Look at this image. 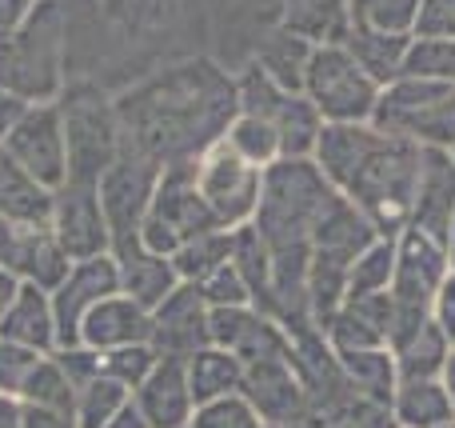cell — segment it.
I'll use <instances>...</instances> for the list:
<instances>
[{
    "instance_id": "cell-1",
    "label": "cell",
    "mask_w": 455,
    "mask_h": 428,
    "mask_svg": "<svg viewBox=\"0 0 455 428\" xmlns=\"http://www.w3.org/2000/svg\"><path fill=\"white\" fill-rule=\"evenodd\" d=\"M235 117V77H228L208 56L180 61L116 96L124 152H136L160 168L196 165L212 144L224 141Z\"/></svg>"
},
{
    "instance_id": "cell-2",
    "label": "cell",
    "mask_w": 455,
    "mask_h": 428,
    "mask_svg": "<svg viewBox=\"0 0 455 428\" xmlns=\"http://www.w3.org/2000/svg\"><path fill=\"white\" fill-rule=\"evenodd\" d=\"M336 200L339 192L315 168V160H275L264 173V192L251 229L259 232L272 256V309L288 333L312 325V309H307L312 237Z\"/></svg>"
},
{
    "instance_id": "cell-3",
    "label": "cell",
    "mask_w": 455,
    "mask_h": 428,
    "mask_svg": "<svg viewBox=\"0 0 455 428\" xmlns=\"http://www.w3.org/2000/svg\"><path fill=\"white\" fill-rule=\"evenodd\" d=\"M315 168L328 184L371 221L379 237H400L411 221L424 149L376 125H323Z\"/></svg>"
},
{
    "instance_id": "cell-4",
    "label": "cell",
    "mask_w": 455,
    "mask_h": 428,
    "mask_svg": "<svg viewBox=\"0 0 455 428\" xmlns=\"http://www.w3.org/2000/svg\"><path fill=\"white\" fill-rule=\"evenodd\" d=\"M68 85V8L36 0L32 16L0 40V88L24 104H56Z\"/></svg>"
},
{
    "instance_id": "cell-5",
    "label": "cell",
    "mask_w": 455,
    "mask_h": 428,
    "mask_svg": "<svg viewBox=\"0 0 455 428\" xmlns=\"http://www.w3.org/2000/svg\"><path fill=\"white\" fill-rule=\"evenodd\" d=\"M451 272V248L424 237L416 229H403L395 237V277H392V349H400L408 336H416L427 320H435V301Z\"/></svg>"
},
{
    "instance_id": "cell-6",
    "label": "cell",
    "mask_w": 455,
    "mask_h": 428,
    "mask_svg": "<svg viewBox=\"0 0 455 428\" xmlns=\"http://www.w3.org/2000/svg\"><path fill=\"white\" fill-rule=\"evenodd\" d=\"M56 109H60L64 144H68V181L96 184L124 152L116 101H108L96 85L76 80V85H64Z\"/></svg>"
},
{
    "instance_id": "cell-7",
    "label": "cell",
    "mask_w": 455,
    "mask_h": 428,
    "mask_svg": "<svg viewBox=\"0 0 455 428\" xmlns=\"http://www.w3.org/2000/svg\"><path fill=\"white\" fill-rule=\"evenodd\" d=\"M371 125L419 149H455V85L427 77H400L379 93Z\"/></svg>"
},
{
    "instance_id": "cell-8",
    "label": "cell",
    "mask_w": 455,
    "mask_h": 428,
    "mask_svg": "<svg viewBox=\"0 0 455 428\" xmlns=\"http://www.w3.org/2000/svg\"><path fill=\"white\" fill-rule=\"evenodd\" d=\"M216 229H220V221H216L212 208L200 197L192 165L160 168V184H156V192H152L148 216H144L140 245L160 256H176L188 240L204 237V232H216Z\"/></svg>"
},
{
    "instance_id": "cell-9",
    "label": "cell",
    "mask_w": 455,
    "mask_h": 428,
    "mask_svg": "<svg viewBox=\"0 0 455 428\" xmlns=\"http://www.w3.org/2000/svg\"><path fill=\"white\" fill-rule=\"evenodd\" d=\"M384 88L352 61L347 48H312L304 96L323 125H371Z\"/></svg>"
},
{
    "instance_id": "cell-10",
    "label": "cell",
    "mask_w": 455,
    "mask_h": 428,
    "mask_svg": "<svg viewBox=\"0 0 455 428\" xmlns=\"http://www.w3.org/2000/svg\"><path fill=\"white\" fill-rule=\"evenodd\" d=\"M235 96H240L243 117H256L275 128L283 160H312L315 157L323 120L304 93H288V88L272 85L256 64H248V69L235 77Z\"/></svg>"
},
{
    "instance_id": "cell-11",
    "label": "cell",
    "mask_w": 455,
    "mask_h": 428,
    "mask_svg": "<svg viewBox=\"0 0 455 428\" xmlns=\"http://www.w3.org/2000/svg\"><path fill=\"white\" fill-rule=\"evenodd\" d=\"M156 184H160V165L136 157V152H120L116 165L96 181L104 221H108V237H112V256H124L140 245V229H144V216H148Z\"/></svg>"
},
{
    "instance_id": "cell-12",
    "label": "cell",
    "mask_w": 455,
    "mask_h": 428,
    "mask_svg": "<svg viewBox=\"0 0 455 428\" xmlns=\"http://www.w3.org/2000/svg\"><path fill=\"white\" fill-rule=\"evenodd\" d=\"M192 173H196V189L220 221V229L251 224L259 208V192H264V168L248 165L235 149H228V141H220L192 165Z\"/></svg>"
},
{
    "instance_id": "cell-13",
    "label": "cell",
    "mask_w": 455,
    "mask_h": 428,
    "mask_svg": "<svg viewBox=\"0 0 455 428\" xmlns=\"http://www.w3.org/2000/svg\"><path fill=\"white\" fill-rule=\"evenodd\" d=\"M0 149L48 192H56L68 181V144H64V125L56 104H28V112Z\"/></svg>"
},
{
    "instance_id": "cell-14",
    "label": "cell",
    "mask_w": 455,
    "mask_h": 428,
    "mask_svg": "<svg viewBox=\"0 0 455 428\" xmlns=\"http://www.w3.org/2000/svg\"><path fill=\"white\" fill-rule=\"evenodd\" d=\"M56 245L68 253V261H92V256H108L112 253V237H108V221L100 208V192L96 184L84 181H64L52 192V216H48Z\"/></svg>"
},
{
    "instance_id": "cell-15",
    "label": "cell",
    "mask_w": 455,
    "mask_h": 428,
    "mask_svg": "<svg viewBox=\"0 0 455 428\" xmlns=\"http://www.w3.org/2000/svg\"><path fill=\"white\" fill-rule=\"evenodd\" d=\"M112 293H120V269H116V256L112 253L72 264L68 277H64L60 288L52 293L56 352L80 344V320H84L100 301H108Z\"/></svg>"
},
{
    "instance_id": "cell-16",
    "label": "cell",
    "mask_w": 455,
    "mask_h": 428,
    "mask_svg": "<svg viewBox=\"0 0 455 428\" xmlns=\"http://www.w3.org/2000/svg\"><path fill=\"white\" fill-rule=\"evenodd\" d=\"M240 397L264 424H307V392L291 357H267L243 365Z\"/></svg>"
},
{
    "instance_id": "cell-17",
    "label": "cell",
    "mask_w": 455,
    "mask_h": 428,
    "mask_svg": "<svg viewBox=\"0 0 455 428\" xmlns=\"http://www.w3.org/2000/svg\"><path fill=\"white\" fill-rule=\"evenodd\" d=\"M212 309L204 304L196 285H180L160 309H152V349L164 360H188L200 349L212 344V328H208Z\"/></svg>"
},
{
    "instance_id": "cell-18",
    "label": "cell",
    "mask_w": 455,
    "mask_h": 428,
    "mask_svg": "<svg viewBox=\"0 0 455 428\" xmlns=\"http://www.w3.org/2000/svg\"><path fill=\"white\" fill-rule=\"evenodd\" d=\"M208 328H212L216 349L232 352L240 365L267 360V357H291V352H296L288 328L275 317H267V312L251 309V304L248 309H212Z\"/></svg>"
},
{
    "instance_id": "cell-19",
    "label": "cell",
    "mask_w": 455,
    "mask_h": 428,
    "mask_svg": "<svg viewBox=\"0 0 455 428\" xmlns=\"http://www.w3.org/2000/svg\"><path fill=\"white\" fill-rule=\"evenodd\" d=\"M451 224H455V165H451V152L424 149V165H419L408 229L424 232V237H432V240H440V245L451 248Z\"/></svg>"
},
{
    "instance_id": "cell-20",
    "label": "cell",
    "mask_w": 455,
    "mask_h": 428,
    "mask_svg": "<svg viewBox=\"0 0 455 428\" xmlns=\"http://www.w3.org/2000/svg\"><path fill=\"white\" fill-rule=\"evenodd\" d=\"M132 408L148 428H188L196 413V397L188 384L184 360H156L148 381L132 392Z\"/></svg>"
},
{
    "instance_id": "cell-21",
    "label": "cell",
    "mask_w": 455,
    "mask_h": 428,
    "mask_svg": "<svg viewBox=\"0 0 455 428\" xmlns=\"http://www.w3.org/2000/svg\"><path fill=\"white\" fill-rule=\"evenodd\" d=\"M152 341V312L128 301L124 293H112L100 301L84 320H80V344L92 352L128 349V344H148Z\"/></svg>"
},
{
    "instance_id": "cell-22",
    "label": "cell",
    "mask_w": 455,
    "mask_h": 428,
    "mask_svg": "<svg viewBox=\"0 0 455 428\" xmlns=\"http://www.w3.org/2000/svg\"><path fill=\"white\" fill-rule=\"evenodd\" d=\"M72 261L60 245H56L52 229H20L16 237V248H12V261H8V272H12L20 285H32V288H44L48 296L60 288V280L68 277Z\"/></svg>"
},
{
    "instance_id": "cell-23",
    "label": "cell",
    "mask_w": 455,
    "mask_h": 428,
    "mask_svg": "<svg viewBox=\"0 0 455 428\" xmlns=\"http://www.w3.org/2000/svg\"><path fill=\"white\" fill-rule=\"evenodd\" d=\"M116 269H120V293L148 312L160 309V304L180 288V277H176V269H172V256H160L144 245H136L132 253L116 256Z\"/></svg>"
},
{
    "instance_id": "cell-24",
    "label": "cell",
    "mask_w": 455,
    "mask_h": 428,
    "mask_svg": "<svg viewBox=\"0 0 455 428\" xmlns=\"http://www.w3.org/2000/svg\"><path fill=\"white\" fill-rule=\"evenodd\" d=\"M0 341L24 344L36 352H56V317H52V296L44 288L20 285L16 301L0 317Z\"/></svg>"
},
{
    "instance_id": "cell-25",
    "label": "cell",
    "mask_w": 455,
    "mask_h": 428,
    "mask_svg": "<svg viewBox=\"0 0 455 428\" xmlns=\"http://www.w3.org/2000/svg\"><path fill=\"white\" fill-rule=\"evenodd\" d=\"M0 216L16 229H44L52 216V192L32 181L4 149H0Z\"/></svg>"
},
{
    "instance_id": "cell-26",
    "label": "cell",
    "mask_w": 455,
    "mask_h": 428,
    "mask_svg": "<svg viewBox=\"0 0 455 428\" xmlns=\"http://www.w3.org/2000/svg\"><path fill=\"white\" fill-rule=\"evenodd\" d=\"M283 28L296 32L312 48H344L352 36V4L347 0H296L283 16Z\"/></svg>"
},
{
    "instance_id": "cell-27",
    "label": "cell",
    "mask_w": 455,
    "mask_h": 428,
    "mask_svg": "<svg viewBox=\"0 0 455 428\" xmlns=\"http://www.w3.org/2000/svg\"><path fill=\"white\" fill-rule=\"evenodd\" d=\"M392 416L400 428H455L448 381H400Z\"/></svg>"
},
{
    "instance_id": "cell-28",
    "label": "cell",
    "mask_w": 455,
    "mask_h": 428,
    "mask_svg": "<svg viewBox=\"0 0 455 428\" xmlns=\"http://www.w3.org/2000/svg\"><path fill=\"white\" fill-rule=\"evenodd\" d=\"M344 48L379 88H387L403 77V61H408L411 36H392V32H376V28H363V24H352V36H347Z\"/></svg>"
},
{
    "instance_id": "cell-29",
    "label": "cell",
    "mask_w": 455,
    "mask_h": 428,
    "mask_svg": "<svg viewBox=\"0 0 455 428\" xmlns=\"http://www.w3.org/2000/svg\"><path fill=\"white\" fill-rule=\"evenodd\" d=\"M336 360H339V368H344L347 384L355 389V397L392 408V397H395V389H400V368H395L392 349L352 352V357H336Z\"/></svg>"
},
{
    "instance_id": "cell-30",
    "label": "cell",
    "mask_w": 455,
    "mask_h": 428,
    "mask_svg": "<svg viewBox=\"0 0 455 428\" xmlns=\"http://www.w3.org/2000/svg\"><path fill=\"white\" fill-rule=\"evenodd\" d=\"M307 61H312V44L299 40L296 32L280 28L259 44V56H256V69L264 72L272 85L288 88V93H304V77H307Z\"/></svg>"
},
{
    "instance_id": "cell-31",
    "label": "cell",
    "mask_w": 455,
    "mask_h": 428,
    "mask_svg": "<svg viewBox=\"0 0 455 428\" xmlns=\"http://www.w3.org/2000/svg\"><path fill=\"white\" fill-rule=\"evenodd\" d=\"M395 352V368L400 381H443L448 376V360H451V344L443 336V328L435 320H427L416 336L400 344Z\"/></svg>"
},
{
    "instance_id": "cell-32",
    "label": "cell",
    "mask_w": 455,
    "mask_h": 428,
    "mask_svg": "<svg viewBox=\"0 0 455 428\" xmlns=\"http://www.w3.org/2000/svg\"><path fill=\"white\" fill-rule=\"evenodd\" d=\"M232 269L240 272V280L251 293V309L275 317L272 309V256H267V245L259 240V232L251 224L243 229H232Z\"/></svg>"
},
{
    "instance_id": "cell-33",
    "label": "cell",
    "mask_w": 455,
    "mask_h": 428,
    "mask_svg": "<svg viewBox=\"0 0 455 428\" xmlns=\"http://www.w3.org/2000/svg\"><path fill=\"white\" fill-rule=\"evenodd\" d=\"M184 368H188V384H192L196 405L224 400V397H235V392H240L243 365L232 357V352L216 349V344H208V349H200L196 357H188Z\"/></svg>"
},
{
    "instance_id": "cell-34",
    "label": "cell",
    "mask_w": 455,
    "mask_h": 428,
    "mask_svg": "<svg viewBox=\"0 0 455 428\" xmlns=\"http://www.w3.org/2000/svg\"><path fill=\"white\" fill-rule=\"evenodd\" d=\"M228 261H232V229H216V232H204V237L188 240V245L172 256V269H176V277H180V285H204Z\"/></svg>"
},
{
    "instance_id": "cell-35",
    "label": "cell",
    "mask_w": 455,
    "mask_h": 428,
    "mask_svg": "<svg viewBox=\"0 0 455 428\" xmlns=\"http://www.w3.org/2000/svg\"><path fill=\"white\" fill-rule=\"evenodd\" d=\"M132 405V392L124 384H116L112 376H92L84 389H76V405H72V416H76L80 428H104L112 424L124 408Z\"/></svg>"
},
{
    "instance_id": "cell-36",
    "label": "cell",
    "mask_w": 455,
    "mask_h": 428,
    "mask_svg": "<svg viewBox=\"0 0 455 428\" xmlns=\"http://www.w3.org/2000/svg\"><path fill=\"white\" fill-rule=\"evenodd\" d=\"M395 277V240L379 237L371 240L360 253V261L352 264V277H347V301H360V296H376L387 293Z\"/></svg>"
},
{
    "instance_id": "cell-37",
    "label": "cell",
    "mask_w": 455,
    "mask_h": 428,
    "mask_svg": "<svg viewBox=\"0 0 455 428\" xmlns=\"http://www.w3.org/2000/svg\"><path fill=\"white\" fill-rule=\"evenodd\" d=\"M20 405H28V408H56V413H72V405H76V389H72L68 373L60 368L56 352L40 357L36 373H32L28 384H24Z\"/></svg>"
},
{
    "instance_id": "cell-38",
    "label": "cell",
    "mask_w": 455,
    "mask_h": 428,
    "mask_svg": "<svg viewBox=\"0 0 455 428\" xmlns=\"http://www.w3.org/2000/svg\"><path fill=\"white\" fill-rule=\"evenodd\" d=\"M347 4H352V24L392 36H416L424 0H347Z\"/></svg>"
},
{
    "instance_id": "cell-39",
    "label": "cell",
    "mask_w": 455,
    "mask_h": 428,
    "mask_svg": "<svg viewBox=\"0 0 455 428\" xmlns=\"http://www.w3.org/2000/svg\"><path fill=\"white\" fill-rule=\"evenodd\" d=\"M228 149H235L248 165H256V168H272L275 160H283L280 157V136H275V128L272 125H264V120H256V117H235L232 120V128H228Z\"/></svg>"
},
{
    "instance_id": "cell-40",
    "label": "cell",
    "mask_w": 455,
    "mask_h": 428,
    "mask_svg": "<svg viewBox=\"0 0 455 428\" xmlns=\"http://www.w3.org/2000/svg\"><path fill=\"white\" fill-rule=\"evenodd\" d=\"M403 77H427L455 85V36H411Z\"/></svg>"
},
{
    "instance_id": "cell-41",
    "label": "cell",
    "mask_w": 455,
    "mask_h": 428,
    "mask_svg": "<svg viewBox=\"0 0 455 428\" xmlns=\"http://www.w3.org/2000/svg\"><path fill=\"white\" fill-rule=\"evenodd\" d=\"M156 349L152 344H128V349H112V352H100V373L112 376L116 384H124L128 392H136L148 373L156 368Z\"/></svg>"
},
{
    "instance_id": "cell-42",
    "label": "cell",
    "mask_w": 455,
    "mask_h": 428,
    "mask_svg": "<svg viewBox=\"0 0 455 428\" xmlns=\"http://www.w3.org/2000/svg\"><path fill=\"white\" fill-rule=\"evenodd\" d=\"M188 428H264L259 413L248 405V400L235 392V397L224 400H208V405H196Z\"/></svg>"
},
{
    "instance_id": "cell-43",
    "label": "cell",
    "mask_w": 455,
    "mask_h": 428,
    "mask_svg": "<svg viewBox=\"0 0 455 428\" xmlns=\"http://www.w3.org/2000/svg\"><path fill=\"white\" fill-rule=\"evenodd\" d=\"M40 357H48V352L24 349V344H12V341H0V397L20 400L28 376L36 373Z\"/></svg>"
},
{
    "instance_id": "cell-44",
    "label": "cell",
    "mask_w": 455,
    "mask_h": 428,
    "mask_svg": "<svg viewBox=\"0 0 455 428\" xmlns=\"http://www.w3.org/2000/svg\"><path fill=\"white\" fill-rule=\"evenodd\" d=\"M196 288H200V296H204L208 309H248L251 304L248 285H243L240 272L232 269V261H228L220 272H212V277H208L204 285H196Z\"/></svg>"
},
{
    "instance_id": "cell-45",
    "label": "cell",
    "mask_w": 455,
    "mask_h": 428,
    "mask_svg": "<svg viewBox=\"0 0 455 428\" xmlns=\"http://www.w3.org/2000/svg\"><path fill=\"white\" fill-rule=\"evenodd\" d=\"M416 36H455V0H424Z\"/></svg>"
},
{
    "instance_id": "cell-46",
    "label": "cell",
    "mask_w": 455,
    "mask_h": 428,
    "mask_svg": "<svg viewBox=\"0 0 455 428\" xmlns=\"http://www.w3.org/2000/svg\"><path fill=\"white\" fill-rule=\"evenodd\" d=\"M36 0H0V40H8L32 16Z\"/></svg>"
},
{
    "instance_id": "cell-47",
    "label": "cell",
    "mask_w": 455,
    "mask_h": 428,
    "mask_svg": "<svg viewBox=\"0 0 455 428\" xmlns=\"http://www.w3.org/2000/svg\"><path fill=\"white\" fill-rule=\"evenodd\" d=\"M24 408V428H80L72 413H56V408Z\"/></svg>"
},
{
    "instance_id": "cell-48",
    "label": "cell",
    "mask_w": 455,
    "mask_h": 428,
    "mask_svg": "<svg viewBox=\"0 0 455 428\" xmlns=\"http://www.w3.org/2000/svg\"><path fill=\"white\" fill-rule=\"evenodd\" d=\"M24 112H28V104H24L20 96H12V93H4V88H0V144L8 141V133H12L16 125H20Z\"/></svg>"
},
{
    "instance_id": "cell-49",
    "label": "cell",
    "mask_w": 455,
    "mask_h": 428,
    "mask_svg": "<svg viewBox=\"0 0 455 428\" xmlns=\"http://www.w3.org/2000/svg\"><path fill=\"white\" fill-rule=\"evenodd\" d=\"M16 237H20V229H16L12 221H4V216H0V269H8V261H12Z\"/></svg>"
},
{
    "instance_id": "cell-50",
    "label": "cell",
    "mask_w": 455,
    "mask_h": 428,
    "mask_svg": "<svg viewBox=\"0 0 455 428\" xmlns=\"http://www.w3.org/2000/svg\"><path fill=\"white\" fill-rule=\"evenodd\" d=\"M0 428H24V408H20V400L0 397Z\"/></svg>"
},
{
    "instance_id": "cell-51",
    "label": "cell",
    "mask_w": 455,
    "mask_h": 428,
    "mask_svg": "<svg viewBox=\"0 0 455 428\" xmlns=\"http://www.w3.org/2000/svg\"><path fill=\"white\" fill-rule=\"evenodd\" d=\"M16 293H20V280H16L8 269H0V317H4L8 304L16 301Z\"/></svg>"
},
{
    "instance_id": "cell-52",
    "label": "cell",
    "mask_w": 455,
    "mask_h": 428,
    "mask_svg": "<svg viewBox=\"0 0 455 428\" xmlns=\"http://www.w3.org/2000/svg\"><path fill=\"white\" fill-rule=\"evenodd\" d=\"M104 428H148V424H144V421H140V413H136V408L128 405L124 413L116 416V421H112V424H104Z\"/></svg>"
},
{
    "instance_id": "cell-53",
    "label": "cell",
    "mask_w": 455,
    "mask_h": 428,
    "mask_svg": "<svg viewBox=\"0 0 455 428\" xmlns=\"http://www.w3.org/2000/svg\"><path fill=\"white\" fill-rule=\"evenodd\" d=\"M435 325L443 328V336H448V344L455 349V309H440V312H435Z\"/></svg>"
},
{
    "instance_id": "cell-54",
    "label": "cell",
    "mask_w": 455,
    "mask_h": 428,
    "mask_svg": "<svg viewBox=\"0 0 455 428\" xmlns=\"http://www.w3.org/2000/svg\"><path fill=\"white\" fill-rule=\"evenodd\" d=\"M448 384H455V349H451V360H448V376H443Z\"/></svg>"
},
{
    "instance_id": "cell-55",
    "label": "cell",
    "mask_w": 455,
    "mask_h": 428,
    "mask_svg": "<svg viewBox=\"0 0 455 428\" xmlns=\"http://www.w3.org/2000/svg\"><path fill=\"white\" fill-rule=\"evenodd\" d=\"M264 428H307V424H264Z\"/></svg>"
},
{
    "instance_id": "cell-56",
    "label": "cell",
    "mask_w": 455,
    "mask_h": 428,
    "mask_svg": "<svg viewBox=\"0 0 455 428\" xmlns=\"http://www.w3.org/2000/svg\"><path fill=\"white\" fill-rule=\"evenodd\" d=\"M448 389H451V408H455V384H448Z\"/></svg>"
},
{
    "instance_id": "cell-57",
    "label": "cell",
    "mask_w": 455,
    "mask_h": 428,
    "mask_svg": "<svg viewBox=\"0 0 455 428\" xmlns=\"http://www.w3.org/2000/svg\"><path fill=\"white\" fill-rule=\"evenodd\" d=\"M451 253H455V224H451Z\"/></svg>"
},
{
    "instance_id": "cell-58",
    "label": "cell",
    "mask_w": 455,
    "mask_h": 428,
    "mask_svg": "<svg viewBox=\"0 0 455 428\" xmlns=\"http://www.w3.org/2000/svg\"><path fill=\"white\" fill-rule=\"evenodd\" d=\"M451 165H455V149H451Z\"/></svg>"
},
{
    "instance_id": "cell-59",
    "label": "cell",
    "mask_w": 455,
    "mask_h": 428,
    "mask_svg": "<svg viewBox=\"0 0 455 428\" xmlns=\"http://www.w3.org/2000/svg\"><path fill=\"white\" fill-rule=\"evenodd\" d=\"M451 269H455V253H451Z\"/></svg>"
}]
</instances>
